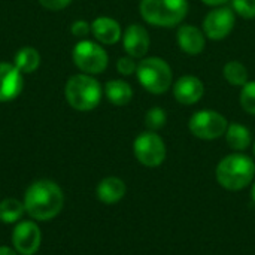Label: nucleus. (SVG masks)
I'll return each instance as SVG.
<instances>
[{"instance_id": "nucleus-1", "label": "nucleus", "mask_w": 255, "mask_h": 255, "mask_svg": "<svg viewBox=\"0 0 255 255\" xmlns=\"http://www.w3.org/2000/svg\"><path fill=\"white\" fill-rule=\"evenodd\" d=\"M64 205L61 188L49 179L33 182L24 196L25 212L36 221H49L55 218Z\"/></svg>"}, {"instance_id": "nucleus-2", "label": "nucleus", "mask_w": 255, "mask_h": 255, "mask_svg": "<svg viewBox=\"0 0 255 255\" xmlns=\"http://www.w3.org/2000/svg\"><path fill=\"white\" fill-rule=\"evenodd\" d=\"M215 176L224 190L241 191L254 181L255 163L245 154H230L218 163Z\"/></svg>"}, {"instance_id": "nucleus-3", "label": "nucleus", "mask_w": 255, "mask_h": 255, "mask_svg": "<svg viewBox=\"0 0 255 255\" xmlns=\"http://www.w3.org/2000/svg\"><path fill=\"white\" fill-rule=\"evenodd\" d=\"M100 82L93 75L78 73L67 79L64 87V97L70 108L79 112H88L99 106L102 100Z\"/></svg>"}, {"instance_id": "nucleus-4", "label": "nucleus", "mask_w": 255, "mask_h": 255, "mask_svg": "<svg viewBox=\"0 0 255 255\" xmlns=\"http://www.w3.org/2000/svg\"><path fill=\"white\" fill-rule=\"evenodd\" d=\"M142 18L155 27H175L188 13V0H140Z\"/></svg>"}, {"instance_id": "nucleus-5", "label": "nucleus", "mask_w": 255, "mask_h": 255, "mask_svg": "<svg viewBox=\"0 0 255 255\" xmlns=\"http://www.w3.org/2000/svg\"><path fill=\"white\" fill-rule=\"evenodd\" d=\"M139 84L151 94H163L172 87L173 73L170 66L158 57L143 58L136 69Z\"/></svg>"}, {"instance_id": "nucleus-6", "label": "nucleus", "mask_w": 255, "mask_h": 255, "mask_svg": "<svg viewBox=\"0 0 255 255\" xmlns=\"http://www.w3.org/2000/svg\"><path fill=\"white\" fill-rule=\"evenodd\" d=\"M72 60L75 66L87 75L103 73L109 63L108 52L99 43L87 39H82L75 45L72 51Z\"/></svg>"}, {"instance_id": "nucleus-7", "label": "nucleus", "mask_w": 255, "mask_h": 255, "mask_svg": "<svg viewBox=\"0 0 255 255\" xmlns=\"http://www.w3.org/2000/svg\"><path fill=\"white\" fill-rule=\"evenodd\" d=\"M136 160L146 167H158L166 158V145L155 131H143L133 142Z\"/></svg>"}, {"instance_id": "nucleus-8", "label": "nucleus", "mask_w": 255, "mask_h": 255, "mask_svg": "<svg viewBox=\"0 0 255 255\" xmlns=\"http://www.w3.org/2000/svg\"><path fill=\"white\" fill-rule=\"evenodd\" d=\"M190 131L202 140H214L226 134L229 123L224 115L215 111H199L188 123Z\"/></svg>"}, {"instance_id": "nucleus-9", "label": "nucleus", "mask_w": 255, "mask_h": 255, "mask_svg": "<svg viewBox=\"0 0 255 255\" xmlns=\"http://www.w3.org/2000/svg\"><path fill=\"white\" fill-rule=\"evenodd\" d=\"M235 10L230 7H217L203 19V31L212 40H221L230 34L235 27Z\"/></svg>"}, {"instance_id": "nucleus-10", "label": "nucleus", "mask_w": 255, "mask_h": 255, "mask_svg": "<svg viewBox=\"0 0 255 255\" xmlns=\"http://www.w3.org/2000/svg\"><path fill=\"white\" fill-rule=\"evenodd\" d=\"M42 242L40 229L33 221H19L12 233V245L19 255H33L37 253Z\"/></svg>"}, {"instance_id": "nucleus-11", "label": "nucleus", "mask_w": 255, "mask_h": 255, "mask_svg": "<svg viewBox=\"0 0 255 255\" xmlns=\"http://www.w3.org/2000/svg\"><path fill=\"white\" fill-rule=\"evenodd\" d=\"M24 88L22 73L10 63L0 61V103L15 100Z\"/></svg>"}, {"instance_id": "nucleus-12", "label": "nucleus", "mask_w": 255, "mask_h": 255, "mask_svg": "<svg viewBox=\"0 0 255 255\" xmlns=\"http://www.w3.org/2000/svg\"><path fill=\"white\" fill-rule=\"evenodd\" d=\"M149 34L140 24H130L123 36V45L126 52L133 58H143L149 49Z\"/></svg>"}, {"instance_id": "nucleus-13", "label": "nucleus", "mask_w": 255, "mask_h": 255, "mask_svg": "<svg viewBox=\"0 0 255 255\" xmlns=\"http://www.w3.org/2000/svg\"><path fill=\"white\" fill-rule=\"evenodd\" d=\"M203 94H205L203 82L193 75L181 76L173 84V96L181 105H194L203 97Z\"/></svg>"}, {"instance_id": "nucleus-14", "label": "nucleus", "mask_w": 255, "mask_h": 255, "mask_svg": "<svg viewBox=\"0 0 255 255\" xmlns=\"http://www.w3.org/2000/svg\"><path fill=\"white\" fill-rule=\"evenodd\" d=\"M91 33L103 45H114L121 39V27L118 21L109 16H99L91 22Z\"/></svg>"}, {"instance_id": "nucleus-15", "label": "nucleus", "mask_w": 255, "mask_h": 255, "mask_svg": "<svg viewBox=\"0 0 255 255\" xmlns=\"http://www.w3.org/2000/svg\"><path fill=\"white\" fill-rule=\"evenodd\" d=\"M178 45L184 52L197 55L205 48V34L194 25H181L178 30Z\"/></svg>"}, {"instance_id": "nucleus-16", "label": "nucleus", "mask_w": 255, "mask_h": 255, "mask_svg": "<svg viewBox=\"0 0 255 255\" xmlns=\"http://www.w3.org/2000/svg\"><path fill=\"white\" fill-rule=\"evenodd\" d=\"M126 184L123 179L117 178V176H108L103 181H100V184L97 185V197L100 202L106 203V205H114L118 203L124 196H126Z\"/></svg>"}, {"instance_id": "nucleus-17", "label": "nucleus", "mask_w": 255, "mask_h": 255, "mask_svg": "<svg viewBox=\"0 0 255 255\" xmlns=\"http://www.w3.org/2000/svg\"><path fill=\"white\" fill-rule=\"evenodd\" d=\"M105 94L112 105L126 106L130 103V100L133 97V90L128 82H126L123 79H112V81L106 82Z\"/></svg>"}, {"instance_id": "nucleus-18", "label": "nucleus", "mask_w": 255, "mask_h": 255, "mask_svg": "<svg viewBox=\"0 0 255 255\" xmlns=\"http://www.w3.org/2000/svg\"><path fill=\"white\" fill-rule=\"evenodd\" d=\"M226 140L232 149L241 152V151H245L251 145L253 137H251V131L245 126L238 124V123H232L227 127Z\"/></svg>"}, {"instance_id": "nucleus-19", "label": "nucleus", "mask_w": 255, "mask_h": 255, "mask_svg": "<svg viewBox=\"0 0 255 255\" xmlns=\"http://www.w3.org/2000/svg\"><path fill=\"white\" fill-rule=\"evenodd\" d=\"M13 66L24 75V73H33L40 66V54L33 46H24L21 48L15 57H13Z\"/></svg>"}, {"instance_id": "nucleus-20", "label": "nucleus", "mask_w": 255, "mask_h": 255, "mask_svg": "<svg viewBox=\"0 0 255 255\" xmlns=\"http://www.w3.org/2000/svg\"><path fill=\"white\" fill-rule=\"evenodd\" d=\"M25 208L24 203L13 197H6L0 202V221L4 224H13L21 220Z\"/></svg>"}, {"instance_id": "nucleus-21", "label": "nucleus", "mask_w": 255, "mask_h": 255, "mask_svg": "<svg viewBox=\"0 0 255 255\" xmlns=\"http://www.w3.org/2000/svg\"><path fill=\"white\" fill-rule=\"evenodd\" d=\"M224 78L229 84L235 87H244L248 82V70L247 67L239 61H229L224 66Z\"/></svg>"}, {"instance_id": "nucleus-22", "label": "nucleus", "mask_w": 255, "mask_h": 255, "mask_svg": "<svg viewBox=\"0 0 255 255\" xmlns=\"http://www.w3.org/2000/svg\"><path fill=\"white\" fill-rule=\"evenodd\" d=\"M167 121V115H166V111L155 106L152 109H149L146 114H145V126L151 130V131H157L160 128L164 127Z\"/></svg>"}, {"instance_id": "nucleus-23", "label": "nucleus", "mask_w": 255, "mask_h": 255, "mask_svg": "<svg viewBox=\"0 0 255 255\" xmlns=\"http://www.w3.org/2000/svg\"><path fill=\"white\" fill-rule=\"evenodd\" d=\"M241 106L245 112L255 115V81H248L241 90Z\"/></svg>"}, {"instance_id": "nucleus-24", "label": "nucleus", "mask_w": 255, "mask_h": 255, "mask_svg": "<svg viewBox=\"0 0 255 255\" xmlns=\"http://www.w3.org/2000/svg\"><path fill=\"white\" fill-rule=\"evenodd\" d=\"M232 6L239 16L247 19L255 18V0H233Z\"/></svg>"}, {"instance_id": "nucleus-25", "label": "nucleus", "mask_w": 255, "mask_h": 255, "mask_svg": "<svg viewBox=\"0 0 255 255\" xmlns=\"http://www.w3.org/2000/svg\"><path fill=\"white\" fill-rule=\"evenodd\" d=\"M117 69L121 75L124 76H128V75H133L137 69V64L134 63L133 57H121L118 61H117Z\"/></svg>"}, {"instance_id": "nucleus-26", "label": "nucleus", "mask_w": 255, "mask_h": 255, "mask_svg": "<svg viewBox=\"0 0 255 255\" xmlns=\"http://www.w3.org/2000/svg\"><path fill=\"white\" fill-rule=\"evenodd\" d=\"M70 31H72V34H73L75 37L84 39L85 36H88V34H90V31H91V25H90L87 21H84V19H78V21H75V22L72 24Z\"/></svg>"}, {"instance_id": "nucleus-27", "label": "nucleus", "mask_w": 255, "mask_h": 255, "mask_svg": "<svg viewBox=\"0 0 255 255\" xmlns=\"http://www.w3.org/2000/svg\"><path fill=\"white\" fill-rule=\"evenodd\" d=\"M39 3L48 10H61L67 7L72 3V0H39Z\"/></svg>"}, {"instance_id": "nucleus-28", "label": "nucleus", "mask_w": 255, "mask_h": 255, "mask_svg": "<svg viewBox=\"0 0 255 255\" xmlns=\"http://www.w3.org/2000/svg\"><path fill=\"white\" fill-rule=\"evenodd\" d=\"M0 255H18V253L9 247H0Z\"/></svg>"}, {"instance_id": "nucleus-29", "label": "nucleus", "mask_w": 255, "mask_h": 255, "mask_svg": "<svg viewBox=\"0 0 255 255\" xmlns=\"http://www.w3.org/2000/svg\"><path fill=\"white\" fill-rule=\"evenodd\" d=\"M205 4H209V6H220V4H224L227 3L229 0H202Z\"/></svg>"}, {"instance_id": "nucleus-30", "label": "nucleus", "mask_w": 255, "mask_h": 255, "mask_svg": "<svg viewBox=\"0 0 255 255\" xmlns=\"http://www.w3.org/2000/svg\"><path fill=\"white\" fill-rule=\"evenodd\" d=\"M251 196H253V200L255 202V182L253 184V188H251Z\"/></svg>"}, {"instance_id": "nucleus-31", "label": "nucleus", "mask_w": 255, "mask_h": 255, "mask_svg": "<svg viewBox=\"0 0 255 255\" xmlns=\"http://www.w3.org/2000/svg\"><path fill=\"white\" fill-rule=\"evenodd\" d=\"M253 152H254V155H255V142H254V146H253Z\"/></svg>"}]
</instances>
